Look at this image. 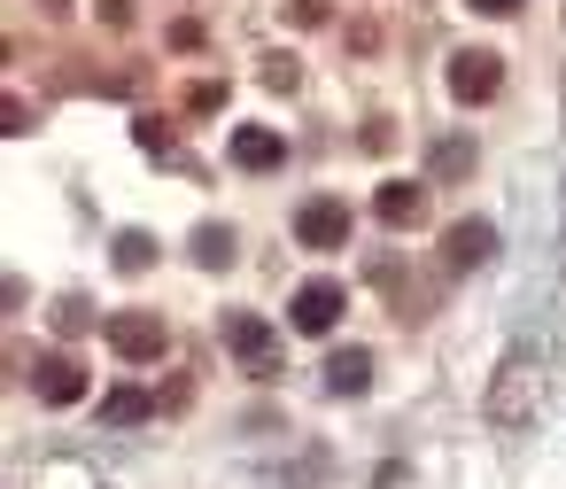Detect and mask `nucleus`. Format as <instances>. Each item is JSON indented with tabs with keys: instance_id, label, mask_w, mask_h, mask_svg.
I'll list each match as a JSON object with an SVG mask.
<instances>
[{
	"instance_id": "1",
	"label": "nucleus",
	"mask_w": 566,
	"mask_h": 489,
	"mask_svg": "<svg viewBox=\"0 0 566 489\" xmlns=\"http://www.w3.org/2000/svg\"><path fill=\"white\" fill-rule=\"evenodd\" d=\"M342 311H349V288H342V280H303V288H295V303H287L295 334H334V326H342Z\"/></svg>"
},
{
	"instance_id": "2",
	"label": "nucleus",
	"mask_w": 566,
	"mask_h": 489,
	"mask_svg": "<svg viewBox=\"0 0 566 489\" xmlns=\"http://www.w3.org/2000/svg\"><path fill=\"white\" fill-rule=\"evenodd\" d=\"M496 86H504V63L489 48H458L450 55V94L458 102H496Z\"/></svg>"
},
{
	"instance_id": "3",
	"label": "nucleus",
	"mask_w": 566,
	"mask_h": 489,
	"mask_svg": "<svg viewBox=\"0 0 566 489\" xmlns=\"http://www.w3.org/2000/svg\"><path fill=\"white\" fill-rule=\"evenodd\" d=\"M226 350H233L249 373H280V342H272V326H264L256 311H233V319H226Z\"/></svg>"
},
{
	"instance_id": "4",
	"label": "nucleus",
	"mask_w": 566,
	"mask_h": 489,
	"mask_svg": "<svg viewBox=\"0 0 566 489\" xmlns=\"http://www.w3.org/2000/svg\"><path fill=\"white\" fill-rule=\"evenodd\" d=\"M295 241H303V249H342V241H349V210H342L334 195L303 202V210H295Z\"/></svg>"
},
{
	"instance_id": "5",
	"label": "nucleus",
	"mask_w": 566,
	"mask_h": 489,
	"mask_svg": "<svg viewBox=\"0 0 566 489\" xmlns=\"http://www.w3.org/2000/svg\"><path fill=\"white\" fill-rule=\"evenodd\" d=\"M109 342H117V357H133V365H148V357H164V319H148V311H117L109 319Z\"/></svg>"
},
{
	"instance_id": "6",
	"label": "nucleus",
	"mask_w": 566,
	"mask_h": 489,
	"mask_svg": "<svg viewBox=\"0 0 566 489\" xmlns=\"http://www.w3.org/2000/svg\"><path fill=\"white\" fill-rule=\"evenodd\" d=\"M226 156H233V171H280V164H287V141H280L272 125H241V133L226 141Z\"/></svg>"
},
{
	"instance_id": "7",
	"label": "nucleus",
	"mask_w": 566,
	"mask_h": 489,
	"mask_svg": "<svg viewBox=\"0 0 566 489\" xmlns=\"http://www.w3.org/2000/svg\"><path fill=\"white\" fill-rule=\"evenodd\" d=\"M373 218H380V226H419V218H427V187H419V179H380Z\"/></svg>"
},
{
	"instance_id": "8",
	"label": "nucleus",
	"mask_w": 566,
	"mask_h": 489,
	"mask_svg": "<svg viewBox=\"0 0 566 489\" xmlns=\"http://www.w3.org/2000/svg\"><path fill=\"white\" fill-rule=\"evenodd\" d=\"M489 249H496V233H489L481 218H465V226H450V233H442V264H450V272L489 264Z\"/></svg>"
},
{
	"instance_id": "9",
	"label": "nucleus",
	"mask_w": 566,
	"mask_h": 489,
	"mask_svg": "<svg viewBox=\"0 0 566 489\" xmlns=\"http://www.w3.org/2000/svg\"><path fill=\"white\" fill-rule=\"evenodd\" d=\"M365 381H373V357L365 350H334L326 357V388L334 396H365Z\"/></svg>"
},
{
	"instance_id": "10",
	"label": "nucleus",
	"mask_w": 566,
	"mask_h": 489,
	"mask_svg": "<svg viewBox=\"0 0 566 489\" xmlns=\"http://www.w3.org/2000/svg\"><path fill=\"white\" fill-rule=\"evenodd\" d=\"M40 396H48V404H78V396H86V373H78L71 357H48V365H40Z\"/></svg>"
},
{
	"instance_id": "11",
	"label": "nucleus",
	"mask_w": 566,
	"mask_h": 489,
	"mask_svg": "<svg viewBox=\"0 0 566 489\" xmlns=\"http://www.w3.org/2000/svg\"><path fill=\"white\" fill-rule=\"evenodd\" d=\"M195 257H202L210 272H226V264H233V233H226V226H202V233H195Z\"/></svg>"
},
{
	"instance_id": "12",
	"label": "nucleus",
	"mask_w": 566,
	"mask_h": 489,
	"mask_svg": "<svg viewBox=\"0 0 566 489\" xmlns=\"http://www.w3.org/2000/svg\"><path fill=\"white\" fill-rule=\"evenodd\" d=\"M256 79H264L272 94H295V86H303V71H295V55H264V71H256Z\"/></svg>"
},
{
	"instance_id": "13",
	"label": "nucleus",
	"mask_w": 566,
	"mask_h": 489,
	"mask_svg": "<svg viewBox=\"0 0 566 489\" xmlns=\"http://www.w3.org/2000/svg\"><path fill=\"white\" fill-rule=\"evenodd\" d=\"M140 264H156V241L148 233H117V272H140Z\"/></svg>"
},
{
	"instance_id": "14",
	"label": "nucleus",
	"mask_w": 566,
	"mask_h": 489,
	"mask_svg": "<svg viewBox=\"0 0 566 489\" xmlns=\"http://www.w3.org/2000/svg\"><path fill=\"white\" fill-rule=\"evenodd\" d=\"M102 419H117V427H125V419H148V396H140V388H117V396L102 404Z\"/></svg>"
},
{
	"instance_id": "15",
	"label": "nucleus",
	"mask_w": 566,
	"mask_h": 489,
	"mask_svg": "<svg viewBox=\"0 0 566 489\" xmlns=\"http://www.w3.org/2000/svg\"><path fill=\"white\" fill-rule=\"evenodd\" d=\"M434 171H442V179H450V171H473V141H442V148H434Z\"/></svg>"
},
{
	"instance_id": "16",
	"label": "nucleus",
	"mask_w": 566,
	"mask_h": 489,
	"mask_svg": "<svg viewBox=\"0 0 566 489\" xmlns=\"http://www.w3.org/2000/svg\"><path fill=\"white\" fill-rule=\"evenodd\" d=\"M218 102H226V86H218V79H202V86H187V110H218Z\"/></svg>"
},
{
	"instance_id": "17",
	"label": "nucleus",
	"mask_w": 566,
	"mask_h": 489,
	"mask_svg": "<svg viewBox=\"0 0 566 489\" xmlns=\"http://www.w3.org/2000/svg\"><path fill=\"white\" fill-rule=\"evenodd\" d=\"M295 24H326V0H295Z\"/></svg>"
},
{
	"instance_id": "18",
	"label": "nucleus",
	"mask_w": 566,
	"mask_h": 489,
	"mask_svg": "<svg viewBox=\"0 0 566 489\" xmlns=\"http://www.w3.org/2000/svg\"><path fill=\"white\" fill-rule=\"evenodd\" d=\"M473 9H481V17H512V9H520V0H473Z\"/></svg>"
}]
</instances>
